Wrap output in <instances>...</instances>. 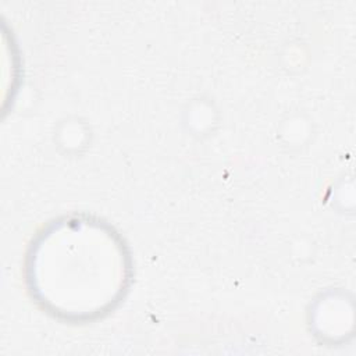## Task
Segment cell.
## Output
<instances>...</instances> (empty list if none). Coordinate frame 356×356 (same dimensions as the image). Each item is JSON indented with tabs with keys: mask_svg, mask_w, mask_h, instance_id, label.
Segmentation results:
<instances>
[{
	"mask_svg": "<svg viewBox=\"0 0 356 356\" xmlns=\"http://www.w3.org/2000/svg\"><path fill=\"white\" fill-rule=\"evenodd\" d=\"M46 236L36 257L43 299L64 314L102 313L120 295L125 254L113 234L88 221H68ZM42 286H38L42 288Z\"/></svg>",
	"mask_w": 356,
	"mask_h": 356,
	"instance_id": "obj_1",
	"label": "cell"
}]
</instances>
